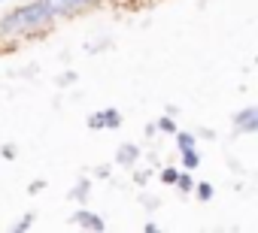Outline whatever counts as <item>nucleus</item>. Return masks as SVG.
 Here are the masks:
<instances>
[{
  "label": "nucleus",
  "instance_id": "obj_1",
  "mask_svg": "<svg viewBox=\"0 0 258 233\" xmlns=\"http://www.w3.org/2000/svg\"><path fill=\"white\" fill-rule=\"evenodd\" d=\"M55 22L52 10L46 7V0H34V4L10 13L4 22H0V31L7 37H28V34H40Z\"/></svg>",
  "mask_w": 258,
  "mask_h": 233
},
{
  "label": "nucleus",
  "instance_id": "obj_2",
  "mask_svg": "<svg viewBox=\"0 0 258 233\" xmlns=\"http://www.w3.org/2000/svg\"><path fill=\"white\" fill-rule=\"evenodd\" d=\"M94 0H46V7L52 10V16L55 19H67V16H76V13H82L85 7H91Z\"/></svg>",
  "mask_w": 258,
  "mask_h": 233
},
{
  "label": "nucleus",
  "instance_id": "obj_3",
  "mask_svg": "<svg viewBox=\"0 0 258 233\" xmlns=\"http://www.w3.org/2000/svg\"><path fill=\"white\" fill-rule=\"evenodd\" d=\"M121 125V115L118 109H103V112H94L88 119V128L91 131H100V128H118Z\"/></svg>",
  "mask_w": 258,
  "mask_h": 233
},
{
  "label": "nucleus",
  "instance_id": "obj_4",
  "mask_svg": "<svg viewBox=\"0 0 258 233\" xmlns=\"http://www.w3.org/2000/svg\"><path fill=\"white\" fill-rule=\"evenodd\" d=\"M234 125H237V131H246V134L258 131V109H255V106H249V109L237 112V115H234Z\"/></svg>",
  "mask_w": 258,
  "mask_h": 233
},
{
  "label": "nucleus",
  "instance_id": "obj_5",
  "mask_svg": "<svg viewBox=\"0 0 258 233\" xmlns=\"http://www.w3.org/2000/svg\"><path fill=\"white\" fill-rule=\"evenodd\" d=\"M137 158H140V149H137V146H131V143L121 146V149H118V155H115V161H118L121 167H131Z\"/></svg>",
  "mask_w": 258,
  "mask_h": 233
},
{
  "label": "nucleus",
  "instance_id": "obj_6",
  "mask_svg": "<svg viewBox=\"0 0 258 233\" xmlns=\"http://www.w3.org/2000/svg\"><path fill=\"white\" fill-rule=\"evenodd\" d=\"M76 224H82V227H91V230H103L106 224L100 221V218H94L91 212H76Z\"/></svg>",
  "mask_w": 258,
  "mask_h": 233
},
{
  "label": "nucleus",
  "instance_id": "obj_7",
  "mask_svg": "<svg viewBox=\"0 0 258 233\" xmlns=\"http://www.w3.org/2000/svg\"><path fill=\"white\" fill-rule=\"evenodd\" d=\"M182 164H185V170H195V167L201 164L198 152H195V149H182Z\"/></svg>",
  "mask_w": 258,
  "mask_h": 233
},
{
  "label": "nucleus",
  "instance_id": "obj_8",
  "mask_svg": "<svg viewBox=\"0 0 258 233\" xmlns=\"http://www.w3.org/2000/svg\"><path fill=\"white\" fill-rule=\"evenodd\" d=\"M173 185H179V191H185V194H188V191L195 188V182H191V176H185V173H182V176H176V182H173Z\"/></svg>",
  "mask_w": 258,
  "mask_h": 233
},
{
  "label": "nucleus",
  "instance_id": "obj_9",
  "mask_svg": "<svg viewBox=\"0 0 258 233\" xmlns=\"http://www.w3.org/2000/svg\"><path fill=\"white\" fill-rule=\"evenodd\" d=\"M176 140H179V152H182V149H195V137H191V134H179Z\"/></svg>",
  "mask_w": 258,
  "mask_h": 233
},
{
  "label": "nucleus",
  "instance_id": "obj_10",
  "mask_svg": "<svg viewBox=\"0 0 258 233\" xmlns=\"http://www.w3.org/2000/svg\"><path fill=\"white\" fill-rule=\"evenodd\" d=\"M158 131H164V134H176V128H173V122L170 119H158V125H155Z\"/></svg>",
  "mask_w": 258,
  "mask_h": 233
},
{
  "label": "nucleus",
  "instance_id": "obj_11",
  "mask_svg": "<svg viewBox=\"0 0 258 233\" xmlns=\"http://www.w3.org/2000/svg\"><path fill=\"white\" fill-rule=\"evenodd\" d=\"M198 197H201V200H210V197H213V185H207V182L198 185Z\"/></svg>",
  "mask_w": 258,
  "mask_h": 233
},
{
  "label": "nucleus",
  "instance_id": "obj_12",
  "mask_svg": "<svg viewBox=\"0 0 258 233\" xmlns=\"http://www.w3.org/2000/svg\"><path fill=\"white\" fill-rule=\"evenodd\" d=\"M176 176H179L176 170H164V173H161V179H164L167 185H173V182H176Z\"/></svg>",
  "mask_w": 258,
  "mask_h": 233
},
{
  "label": "nucleus",
  "instance_id": "obj_13",
  "mask_svg": "<svg viewBox=\"0 0 258 233\" xmlns=\"http://www.w3.org/2000/svg\"><path fill=\"white\" fill-rule=\"evenodd\" d=\"M25 227H31V215H25V221H22V224H16V230H25Z\"/></svg>",
  "mask_w": 258,
  "mask_h": 233
}]
</instances>
